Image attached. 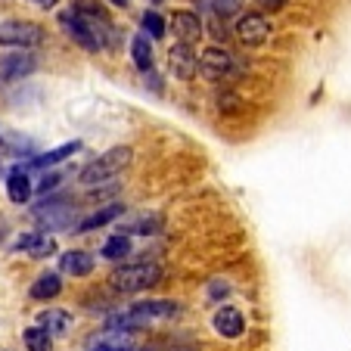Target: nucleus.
Instances as JSON below:
<instances>
[{"instance_id": "nucleus-10", "label": "nucleus", "mask_w": 351, "mask_h": 351, "mask_svg": "<svg viewBox=\"0 0 351 351\" xmlns=\"http://www.w3.org/2000/svg\"><path fill=\"white\" fill-rule=\"evenodd\" d=\"M212 324L224 339H239L243 336V330H245V320H243V314H239L237 308H221V311L215 314Z\"/></svg>"}, {"instance_id": "nucleus-17", "label": "nucleus", "mask_w": 351, "mask_h": 351, "mask_svg": "<svg viewBox=\"0 0 351 351\" xmlns=\"http://www.w3.org/2000/svg\"><path fill=\"white\" fill-rule=\"evenodd\" d=\"M78 149H81V143H78V140H72V143H62V146H56V149H50V153L38 156V159L32 162V168H50V165H56V162H62V159H66V156L78 153Z\"/></svg>"}, {"instance_id": "nucleus-15", "label": "nucleus", "mask_w": 351, "mask_h": 351, "mask_svg": "<svg viewBox=\"0 0 351 351\" xmlns=\"http://www.w3.org/2000/svg\"><path fill=\"white\" fill-rule=\"evenodd\" d=\"M60 292H62V280H60V274H40V277L32 283V298H38V302L56 298Z\"/></svg>"}, {"instance_id": "nucleus-18", "label": "nucleus", "mask_w": 351, "mask_h": 351, "mask_svg": "<svg viewBox=\"0 0 351 351\" xmlns=\"http://www.w3.org/2000/svg\"><path fill=\"white\" fill-rule=\"evenodd\" d=\"M131 56H134V66H137L140 72L153 69V47H149L146 34H137V38L131 40Z\"/></svg>"}, {"instance_id": "nucleus-2", "label": "nucleus", "mask_w": 351, "mask_h": 351, "mask_svg": "<svg viewBox=\"0 0 351 351\" xmlns=\"http://www.w3.org/2000/svg\"><path fill=\"white\" fill-rule=\"evenodd\" d=\"M162 280V267L156 261H140V265H125L115 267L109 274V286L115 292H143Z\"/></svg>"}, {"instance_id": "nucleus-27", "label": "nucleus", "mask_w": 351, "mask_h": 351, "mask_svg": "<svg viewBox=\"0 0 351 351\" xmlns=\"http://www.w3.org/2000/svg\"><path fill=\"white\" fill-rule=\"evenodd\" d=\"M32 3H34V7H40V10H53L60 0H32Z\"/></svg>"}, {"instance_id": "nucleus-12", "label": "nucleus", "mask_w": 351, "mask_h": 351, "mask_svg": "<svg viewBox=\"0 0 351 351\" xmlns=\"http://www.w3.org/2000/svg\"><path fill=\"white\" fill-rule=\"evenodd\" d=\"M16 249H25L32 258H47V255L56 252V243H53V237H47V233H25V237H19Z\"/></svg>"}, {"instance_id": "nucleus-1", "label": "nucleus", "mask_w": 351, "mask_h": 351, "mask_svg": "<svg viewBox=\"0 0 351 351\" xmlns=\"http://www.w3.org/2000/svg\"><path fill=\"white\" fill-rule=\"evenodd\" d=\"M131 146H115L109 153H103L99 159H93L90 165L81 168L78 180L84 186H99V184H109L112 178H119L128 165H131Z\"/></svg>"}, {"instance_id": "nucleus-20", "label": "nucleus", "mask_w": 351, "mask_h": 351, "mask_svg": "<svg viewBox=\"0 0 351 351\" xmlns=\"http://www.w3.org/2000/svg\"><path fill=\"white\" fill-rule=\"evenodd\" d=\"M22 342H25L28 351H50L53 348V336L47 330H40V326H28L25 336H22Z\"/></svg>"}, {"instance_id": "nucleus-14", "label": "nucleus", "mask_w": 351, "mask_h": 351, "mask_svg": "<svg viewBox=\"0 0 351 351\" xmlns=\"http://www.w3.org/2000/svg\"><path fill=\"white\" fill-rule=\"evenodd\" d=\"M60 271L72 274V277H87L93 271V255L90 252H81V249H72L60 258Z\"/></svg>"}, {"instance_id": "nucleus-8", "label": "nucleus", "mask_w": 351, "mask_h": 351, "mask_svg": "<svg viewBox=\"0 0 351 351\" xmlns=\"http://www.w3.org/2000/svg\"><path fill=\"white\" fill-rule=\"evenodd\" d=\"M168 66H171V72L178 75V78H193L199 69V60H196V50H193L190 44H174L171 50H168Z\"/></svg>"}, {"instance_id": "nucleus-25", "label": "nucleus", "mask_w": 351, "mask_h": 351, "mask_svg": "<svg viewBox=\"0 0 351 351\" xmlns=\"http://www.w3.org/2000/svg\"><path fill=\"white\" fill-rule=\"evenodd\" d=\"M60 180H62V174H47L38 184V193H47V190H53V186H60Z\"/></svg>"}, {"instance_id": "nucleus-13", "label": "nucleus", "mask_w": 351, "mask_h": 351, "mask_svg": "<svg viewBox=\"0 0 351 351\" xmlns=\"http://www.w3.org/2000/svg\"><path fill=\"white\" fill-rule=\"evenodd\" d=\"M38 326L47 330L50 336H62V332L72 330V314L60 311V308H47V311L38 314Z\"/></svg>"}, {"instance_id": "nucleus-11", "label": "nucleus", "mask_w": 351, "mask_h": 351, "mask_svg": "<svg viewBox=\"0 0 351 351\" xmlns=\"http://www.w3.org/2000/svg\"><path fill=\"white\" fill-rule=\"evenodd\" d=\"M34 56L32 53H19V56H7V60L0 62V78L3 81H19L25 78V75L34 72Z\"/></svg>"}, {"instance_id": "nucleus-6", "label": "nucleus", "mask_w": 351, "mask_h": 351, "mask_svg": "<svg viewBox=\"0 0 351 351\" xmlns=\"http://www.w3.org/2000/svg\"><path fill=\"white\" fill-rule=\"evenodd\" d=\"M34 218L44 227H69L75 218V208L69 202H62V199H47V202H40L34 208Z\"/></svg>"}, {"instance_id": "nucleus-4", "label": "nucleus", "mask_w": 351, "mask_h": 351, "mask_svg": "<svg viewBox=\"0 0 351 351\" xmlns=\"http://www.w3.org/2000/svg\"><path fill=\"white\" fill-rule=\"evenodd\" d=\"M199 72L206 75L208 81H227V78H233L239 69H237V62H233V56L227 53V50H221V47H208L206 53L199 56Z\"/></svg>"}, {"instance_id": "nucleus-7", "label": "nucleus", "mask_w": 351, "mask_h": 351, "mask_svg": "<svg viewBox=\"0 0 351 351\" xmlns=\"http://www.w3.org/2000/svg\"><path fill=\"white\" fill-rule=\"evenodd\" d=\"M171 32H174V38H178V44L193 47L202 38V19H199L196 13H190V10H178V13L171 16Z\"/></svg>"}, {"instance_id": "nucleus-19", "label": "nucleus", "mask_w": 351, "mask_h": 351, "mask_svg": "<svg viewBox=\"0 0 351 351\" xmlns=\"http://www.w3.org/2000/svg\"><path fill=\"white\" fill-rule=\"evenodd\" d=\"M121 215V206H106V208H99V212H93L90 218H84L78 224V233H87V230H97V227L109 224V221H115Z\"/></svg>"}, {"instance_id": "nucleus-28", "label": "nucleus", "mask_w": 351, "mask_h": 351, "mask_svg": "<svg viewBox=\"0 0 351 351\" xmlns=\"http://www.w3.org/2000/svg\"><path fill=\"white\" fill-rule=\"evenodd\" d=\"M112 7H128V0H109Z\"/></svg>"}, {"instance_id": "nucleus-23", "label": "nucleus", "mask_w": 351, "mask_h": 351, "mask_svg": "<svg viewBox=\"0 0 351 351\" xmlns=\"http://www.w3.org/2000/svg\"><path fill=\"white\" fill-rule=\"evenodd\" d=\"M143 28L149 32V38H162L165 34V19L156 10H149V13H143Z\"/></svg>"}, {"instance_id": "nucleus-24", "label": "nucleus", "mask_w": 351, "mask_h": 351, "mask_svg": "<svg viewBox=\"0 0 351 351\" xmlns=\"http://www.w3.org/2000/svg\"><path fill=\"white\" fill-rule=\"evenodd\" d=\"M212 10L224 19V16H233L239 10V0H212Z\"/></svg>"}, {"instance_id": "nucleus-9", "label": "nucleus", "mask_w": 351, "mask_h": 351, "mask_svg": "<svg viewBox=\"0 0 351 351\" xmlns=\"http://www.w3.org/2000/svg\"><path fill=\"white\" fill-rule=\"evenodd\" d=\"M90 351H137L134 336L128 330H106L90 339Z\"/></svg>"}, {"instance_id": "nucleus-5", "label": "nucleus", "mask_w": 351, "mask_h": 351, "mask_svg": "<svg viewBox=\"0 0 351 351\" xmlns=\"http://www.w3.org/2000/svg\"><path fill=\"white\" fill-rule=\"evenodd\" d=\"M237 38L243 40L245 47H258L271 38V22L261 13H245L243 19L237 22Z\"/></svg>"}, {"instance_id": "nucleus-16", "label": "nucleus", "mask_w": 351, "mask_h": 351, "mask_svg": "<svg viewBox=\"0 0 351 351\" xmlns=\"http://www.w3.org/2000/svg\"><path fill=\"white\" fill-rule=\"evenodd\" d=\"M7 193H10V199H13V202H19V206L32 199V180H28V174L22 171V168H16V171L10 174Z\"/></svg>"}, {"instance_id": "nucleus-22", "label": "nucleus", "mask_w": 351, "mask_h": 351, "mask_svg": "<svg viewBox=\"0 0 351 351\" xmlns=\"http://www.w3.org/2000/svg\"><path fill=\"white\" fill-rule=\"evenodd\" d=\"M125 255H131V239H128L125 233H119V237L103 243V258L119 261V258H125Z\"/></svg>"}, {"instance_id": "nucleus-21", "label": "nucleus", "mask_w": 351, "mask_h": 351, "mask_svg": "<svg viewBox=\"0 0 351 351\" xmlns=\"http://www.w3.org/2000/svg\"><path fill=\"white\" fill-rule=\"evenodd\" d=\"M162 230V218L159 215H140V218H134V221H128L125 224V237L128 233H159Z\"/></svg>"}, {"instance_id": "nucleus-26", "label": "nucleus", "mask_w": 351, "mask_h": 351, "mask_svg": "<svg viewBox=\"0 0 351 351\" xmlns=\"http://www.w3.org/2000/svg\"><path fill=\"white\" fill-rule=\"evenodd\" d=\"M255 3H258V7H267V10H280L286 0H255Z\"/></svg>"}, {"instance_id": "nucleus-3", "label": "nucleus", "mask_w": 351, "mask_h": 351, "mask_svg": "<svg viewBox=\"0 0 351 351\" xmlns=\"http://www.w3.org/2000/svg\"><path fill=\"white\" fill-rule=\"evenodd\" d=\"M44 40V28L28 19H10L0 25V47H38Z\"/></svg>"}]
</instances>
